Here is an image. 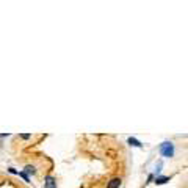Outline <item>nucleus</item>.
Returning <instances> with one entry per match:
<instances>
[{
	"label": "nucleus",
	"mask_w": 188,
	"mask_h": 188,
	"mask_svg": "<svg viewBox=\"0 0 188 188\" xmlns=\"http://www.w3.org/2000/svg\"><path fill=\"white\" fill-rule=\"evenodd\" d=\"M169 182V177H165V176H158V177H155V183L157 185H163V183Z\"/></svg>",
	"instance_id": "obj_5"
},
{
	"label": "nucleus",
	"mask_w": 188,
	"mask_h": 188,
	"mask_svg": "<svg viewBox=\"0 0 188 188\" xmlns=\"http://www.w3.org/2000/svg\"><path fill=\"white\" fill-rule=\"evenodd\" d=\"M160 154L163 157H168V158H171V157H174V144L171 143V141H165V143L160 144Z\"/></svg>",
	"instance_id": "obj_1"
},
{
	"label": "nucleus",
	"mask_w": 188,
	"mask_h": 188,
	"mask_svg": "<svg viewBox=\"0 0 188 188\" xmlns=\"http://www.w3.org/2000/svg\"><path fill=\"white\" fill-rule=\"evenodd\" d=\"M45 188H56V185H55V179H53L52 176L45 177Z\"/></svg>",
	"instance_id": "obj_3"
},
{
	"label": "nucleus",
	"mask_w": 188,
	"mask_h": 188,
	"mask_svg": "<svg viewBox=\"0 0 188 188\" xmlns=\"http://www.w3.org/2000/svg\"><path fill=\"white\" fill-rule=\"evenodd\" d=\"M19 176H21V177H24L25 179V182H30V179H28V176L25 174V172H19Z\"/></svg>",
	"instance_id": "obj_7"
},
{
	"label": "nucleus",
	"mask_w": 188,
	"mask_h": 188,
	"mask_svg": "<svg viewBox=\"0 0 188 188\" xmlns=\"http://www.w3.org/2000/svg\"><path fill=\"white\" fill-rule=\"evenodd\" d=\"M21 138H22V140H28L30 135H28V133H24V135H21Z\"/></svg>",
	"instance_id": "obj_8"
},
{
	"label": "nucleus",
	"mask_w": 188,
	"mask_h": 188,
	"mask_svg": "<svg viewBox=\"0 0 188 188\" xmlns=\"http://www.w3.org/2000/svg\"><path fill=\"white\" fill-rule=\"evenodd\" d=\"M10 172H11V174H19V172L16 171V169H14V168H10V169H8Z\"/></svg>",
	"instance_id": "obj_9"
},
{
	"label": "nucleus",
	"mask_w": 188,
	"mask_h": 188,
	"mask_svg": "<svg viewBox=\"0 0 188 188\" xmlns=\"http://www.w3.org/2000/svg\"><path fill=\"white\" fill-rule=\"evenodd\" d=\"M121 187V179L119 177H114L111 179L108 183H107V188H119Z\"/></svg>",
	"instance_id": "obj_2"
},
{
	"label": "nucleus",
	"mask_w": 188,
	"mask_h": 188,
	"mask_svg": "<svg viewBox=\"0 0 188 188\" xmlns=\"http://www.w3.org/2000/svg\"><path fill=\"white\" fill-rule=\"evenodd\" d=\"M25 171L28 172V174H34V166H32V165H27V166H25Z\"/></svg>",
	"instance_id": "obj_6"
},
{
	"label": "nucleus",
	"mask_w": 188,
	"mask_h": 188,
	"mask_svg": "<svg viewBox=\"0 0 188 188\" xmlns=\"http://www.w3.org/2000/svg\"><path fill=\"white\" fill-rule=\"evenodd\" d=\"M127 143H129L130 146H135V147H141V146H143V143H141V141H138L136 138H132V136L127 140Z\"/></svg>",
	"instance_id": "obj_4"
}]
</instances>
